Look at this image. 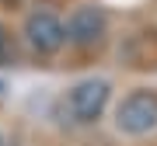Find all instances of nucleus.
Returning a JSON list of instances; mask_svg holds the SVG:
<instances>
[{"instance_id": "5", "label": "nucleus", "mask_w": 157, "mask_h": 146, "mask_svg": "<svg viewBox=\"0 0 157 146\" xmlns=\"http://www.w3.org/2000/svg\"><path fill=\"white\" fill-rule=\"evenodd\" d=\"M7 59V28L0 24V63Z\"/></svg>"}, {"instance_id": "1", "label": "nucleus", "mask_w": 157, "mask_h": 146, "mask_svg": "<svg viewBox=\"0 0 157 146\" xmlns=\"http://www.w3.org/2000/svg\"><path fill=\"white\" fill-rule=\"evenodd\" d=\"M108 97H112V84L101 80V77H87V80H80V84H73V87L67 90L63 108H67L70 122L91 125V122H98V118L105 115Z\"/></svg>"}, {"instance_id": "6", "label": "nucleus", "mask_w": 157, "mask_h": 146, "mask_svg": "<svg viewBox=\"0 0 157 146\" xmlns=\"http://www.w3.org/2000/svg\"><path fill=\"white\" fill-rule=\"evenodd\" d=\"M0 90H4V80H0Z\"/></svg>"}, {"instance_id": "7", "label": "nucleus", "mask_w": 157, "mask_h": 146, "mask_svg": "<svg viewBox=\"0 0 157 146\" xmlns=\"http://www.w3.org/2000/svg\"><path fill=\"white\" fill-rule=\"evenodd\" d=\"M0 146H4V139H0Z\"/></svg>"}, {"instance_id": "3", "label": "nucleus", "mask_w": 157, "mask_h": 146, "mask_svg": "<svg viewBox=\"0 0 157 146\" xmlns=\"http://www.w3.org/2000/svg\"><path fill=\"white\" fill-rule=\"evenodd\" d=\"M25 42H28V49L39 52V56H56L63 45H67V28H63V21L56 14L35 11V14H28V21H25Z\"/></svg>"}, {"instance_id": "8", "label": "nucleus", "mask_w": 157, "mask_h": 146, "mask_svg": "<svg viewBox=\"0 0 157 146\" xmlns=\"http://www.w3.org/2000/svg\"><path fill=\"white\" fill-rule=\"evenodd\" d=\"M11 4H17V0H11Z\"/></svg>"}, {"instance_id": "4", "label": "nucleus", "mask_w": 157, "mask_h": 146, "mask_svg": "<svg viewBox=\"0 0 157 146\" xmlns=\"http://www.w3.org/2000/svg\"><path fill=\"white\" fill-rule=\"evenodd\" d=\"M63 28H67V42H70V45H77V49H94V45L105 38L108 17H105L101 7L84 4V7H77V11L67 17Z\"/></svg>"}, {"instance_id": "2", "label": "nucleus", "mask_w": 157, "mask_h": 146, "mask_svg": "<svg viewBox=\"0 0 157 146\" xmlns=\"http://www.w3.org/2000/svg\"><path fill=\"white\" fill-rule=\"evenodd\" d=\"M115 129L122 136H147L157 129V90L136 87L115 108Z\"/></svg>"}]
</instances>
